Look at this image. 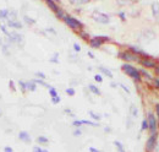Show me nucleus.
I'll use <instances>...</instances> for the list:
<instances>
[{
	"label": "nucleus",
	"mask_w": 159,
	"mask_h": 152,
	"mask_svg": "<svg viewBox=\"0 0 159 152\" xmlns=\"http://www.w3.org/2000/svg\"><path fill=\"white\" fill-rule=\"evenodd\" d=\"M121 69L125 71L126 75L131 76V77L134 79V80H136V81H140V80H141V74H140V71H138L136 68H134L132 65H130V64H124V65L121 66Z\"/></svg>",
	"instance_id": "obj_1"
},
{
	"label": "nucleus",
	"mask_w": 159,
	"mask_h": 152,
	"mask_svg": "<svg viewBox=\"0 0 159 152\" xmlns=\"http://www.w3.org/2000/svg\"><path fill=\"white\" fill-rule=\"evenodd\" d=\"M148 129L151 130V134H157V129H158V120L155 118V115L153 113H148Z\"/></svg>",
	"instance_id": "obj_2"
},
{
	"label": "nucleus",
	"mask_w": 159,
	"mask_h": 152,
	"mask_svg": "<svg viewBox=\"0 0 159 152\" xmlns=\"http://www.w3.org/2000/svg\"><path fill=\"white\" fill-rule=\"evenodd\" d=\"M157 148V134L152 135L146 144V152H153Z\"/></svg>",
	"instance_id": "obj_3"
},
{
	"label": "nucleus",
	"mask_w": 159,
	"mask_h": 152,
	"mask_svg": "<svg viewBox=\"0 0 159 152\" xmlns=\"http://www.w3.org/2000/svg\"><path fill=\"white\" fill-rule=\"evenodd\" d=\"M64 20H65L66 25H68L69 27H71V28H81L82 27V23L80 22L78 20L71 17V16H65Z\"/></svg>",
	"instance_id": "obj_4"
},
{
	"label": "nucleus",
	"mask_w": 159,
	"mask_h": 152,
	"mask_svg": "<svg viewBox=\"0 0 159 152\" xmlns=\"http://www.w3.org/2000/svg\"><path fill=\"white\" fill-rule=\"evenodd\" d=\"M93 19L100 23H108L110 21L109 16L105 14H102V12H96V14H93Z\"/></svg>",
	"instance_id": "obj_5"
},
{
	"label": "nucleus",
	"mask_w": 159,
	"mask_h": 152,
	"mask_svg": "<svg viewBox=\"0 0 159 152\" xmlns=\"http://www.w3.org/2000/svg\"><path fill=\"white\" fill-rule=\"evenodd\" d=\"M108 37H96L93 39H91V47L93 48H99L103 43V41H107Z\"/></svg>",
	"instance_id": "obj_6"
},
{
	"label": "nucleus",
	"mask_w": 159,
	"mask_h": 152,
	"mask_svg": "<svg viewBox=\"0 0 159 152\" xmlns=\"http://www.w3.org/2000/svg\"><path fill=\"white\" fill-rule=\"evenodd\" d=\"M140 63L144 68H155V61L151 58H143L140 60Z\"/></svg>",
	"instance_id": "obj_7"
},
{
	"label": "nucleus",
	"mask_w": 159,
	"mask_h": 152,
	"mask_svg": "<svg viewBox=\"0 0 159 152\" xmlns=\"http://www.w3.org/2000/svg\"><path fill=\"white\" fill-rule=\"evenodd\" d=\"M120 58L125 59L127 61H132V60H137V57L135 54H130V53H120Z\"/></svg>",
	"instance_id": "obj_8"
},
{
	"label": "nucleus",
	"mask_w": 159,
	"mask_h": 152,
	"mask_svg": "<svg viewBox=\"0 0 159 152\" xmlns=\"http://www.w3.org/2000/svg\"><path fill=\"white\" fill-rule=\"evenodd\" d=\"M152 12L157 20H159V1H154L152 4Z\"/></svg>",
	"instance_id": "obj_9"
},
{
	"label": "nucleus",
	"mask_w": 159,
	"mask_h": 152,
	"mask_svg": "<svg viewBox=\"0 0 159 152\" xmlns=\"http://www.w3.org/2000/svg\"><path fill=\"white\" fill-rule=\"evenodd\" d=\"M19 137L21 139V140H23L25 142H30L31 141V137H30V135L26 133V131H21L20 134H19Z\"/></svg>",
	"instance_id": "obj_10"
},
{
	"label": "nucleus",
	"mask_w": 159,
	"mask_h": 152,
	"mask_svg": "<svg viewBox=\"0 0 159 152\" xmlns=\"http://www.w3.org/2000/svg\"><path fill=\"white\" fill-rule=\"evenodd\" d=\"M9 37H10L14 42H19V43H20V42L22 41L21 34H17V33H10V36H9Z\"/></svg>",
	"instance_id": "obj_11"
},
{
	"label": "nucleus",
	"mask_w": 159,
	"mask_h": 152,
	"mask_svg": "<svg viewBox=\"0 0 159 152\" xmlns=\"http://www.w3.org/2000/svg\"><path fill=\"white\" fill-rule=\"evenodd\" d=\"M130 113H131V115L135 117V118L138 115V109H137V107H136L135 104H131V107H130Z\"/></svg>",
	"instance_id": "obj_12"
},
{
	"label": "nucleus",
	"mask_w": 159,
	"mask_h": 152,
	"mask_svg": "<svg viewBox=\"0 0 159 152\" xmlns=\"http://www.w3.org/2000/svg\"><path fill=\"white\" fill-rule=\"evenodd\" d=\"M47 5H48V6H49V7L51 9V10H54L55 12H56V11L59 10L58 5H56V4L54 3V1H51V0H47Z\"/></svg>",
	"instance_id": "obj_13"
},
{
	"label": "nucleus",
	"mask_w": 159,
	"mask_h": 152,
	"mask_svg": "<svg viewBox=\"0 0 159 152\" xmlns=\"http://www.w3.org/2000/svg\"><path fill=\"white\" fill-rule=\"evenodd\" d=\"M99 70L105 75V76H108V77H113V74L110 70H108L107 68H104V66H99Z\"/></svg>",
	"instance_id": "obj_14"
},
{
	"label": "nucleus",
	"mask_w": 159,
	"mask_h": 152,
	"mask_svg": "<svg viewBox=\"0 0 159 152\" xmlns=\"http://www.w3.org/2000/svg\"><path fill=\"white\" fill-rule=\"evenodd\" d=\"M9 25H10L11 27H14V28H21L22 27V25L19 21H12V20H10L9 21Z\"/></svg>",
	"instance_id": "obj_15"
},
{
	"label": "nucleus",
	"mask_w": 159,
	"mask_h": 152,
	"mask_svg": "<svg viewBox=\"0 0 159 152\" xmlns=\"http://www.w3.org/2000/svg\"><path fill=\"white\" fill-rule=\"evenodd\" d=\"M88 87H89V90H91L92 92H93L94 95H97V96H99V95H100V91L98 90V88H97V87H96L94 85H89Z\"/></svg>",
	"instance_id": "obj_16"
},
{
	"label": "nucleus",
	"mask_w": 159,
	"mask_h": 152,
	"mask_svg": "<svg viewBox=\"0 0 159 152\" xmlns=\"http://www.w3.org/2000/svg\"><path fill=\"white\" fill-rule=\"evenodd\" d=\"M7 15H9V10H7V9L0 10V19H6Z\"/></svg>",
	"instance_id": "obj_17"
},
{
	"label": "nucleus",
	"mask_w": 159,
	"mask_h": 152,
	"mask_svg": "<svg viewBox=\"0 0 159 152\" xmlns=\"http://www.w3.org/2000/svg\"><path fill=\"white\" fill-rule=\"evenodd\" d=\"M37 141H38L39 144L45 145V144H48V139H47V137H44V136H39V137L37 139Z\"/></svg>",
	"instance_id": "obj_18"
},
{
	"label": "nucleus",
	"mask_w": 159,
	"mask_h": 152,
	"mask_svg": "<svg viewBox=\"0 0 159 152\" xmlns=\"http://www.w3.org/2000/svg\"><path fill=\"white\" fill-rule=\"evenodd\" d=\"M140 74H141V75H143V76H146V77H147V79H153V76H152L149 72H147V71H146L144 69L140 70Z\"/></svg>",
	"instance_id": "obj_19"
},
{
	"label": "nucleus",
	"mask_w": 159,
	"mask_h": 152,
	"mask_svg": "<svg viewBox=\"0 0 159 152\" xmlns=\"http://www.w3.org/2000/svg\"><path fill=\"white\" fill-rule=\"evenodd\" d=\"M147 129H148V121H147V119H143L142 125H141V130H147Z\"/></svg>",
	"instance_id": "obj_20"
},
{
	"label": "nucleus",
	"mask_w": 159,
	"mask_h": 152,
	"mask_svg": "<svg viewBox=\"0 0 159 152\" xmlns=\"http://www.w3.org/2000/svg\"><path fill=\"white\" fill-rule=\"evenodd\" d=\"M88 0H72L71 4H77V5H82V4H87Z\"/></svg>",
	"instance_id": "obj_21"
},
{
	"label": "nucleus",
	"mask_w": 159,
	"mask_h": 152,
	"mask_svg": "<svg viewBox=\"0 0 159 152\" xmlns=\"http://www.w3.org/2000/svg\"><path fill=\"white\" fill-rule=\"evenodd\" d=\"M49 92H50V96H51V98L58 97V92H56V90H55V88L50 87V88H49Z\"/></svg>",
	"instance_id": "obj_22"
},
{
	"label": "nucleus",
	"mask_w": 159,
	"mask_h": 152,
	"mask_svg": "<svg viewBox=\"0 0 159 152\" xmlns=\"http://www.w3.org/2000/svg\"><path fill=\"white\" fill-rule=\"evenodd\" d=\"M114 145H115V146L119 148V152H125V151H124V147H123V145H121V142L115 141V142H114Z\"/></svg>",
	"instance_id": "obj_23"
},
{
	"label": "nucleus",
	"mask_w": 159,
	"mask_h": 152,
	"mask_svg": "<svg viewBox=\"0 0 159 152\" xmlns=\"http://www.w3.org/2000/svg\"><path fill=\"white\" fill-rule=\"evenodd\" d=\"M27 90H30V91H34V90H36L34 82H28V83H27Z\"/></svg>",
	"instance_id": "obj_24"
},
{
	"label": "nucleus",
	"mask_w": 159,
	"mask_h": 152,
	"mask_svg": "<svg viewBox=\"0 0 159 152\" xmlns=\"http://www.w3.org/2000/svg\"><path fill=\"white\" fill-rule=\"evenodd\" d=\"M89 115L93 118V119H96V120H99L100 119V115H98V114H96L94 112H89Z\"/></svg>",
	"instance_id": "obj_25"
},
{
	"label": "nucleus",
	"mask_w": 159,
	"mask_h": 152,
	"mask_svg": "<svg viewBox=\"0 0 159 152\" xmlns=\"http://www.w3.org/2000/svg\"><path fill=\"white\" fill-rule=\"evenodd\" d=\"M82 124H86V125H92V126H98V124L93 123V121H89V120H81Z\"/></svg>",
	"instance_id": "obj_26"
},
{
	"label": "nucleus",
	"mask_w": 159,
	"mask_h": 152,
	"mask_svg": "<svg viewBox=\"0 0 159 152\" xmlns=\"http://www.w3.org/2000/svg\"><path fill=\"white\" fill-rule=\"evenodd\" d=\"M56 16H58L59 19H64V17H65V14H64V12H62V11L59 9V10L56 11Z\"/></svg>",
	"instance_id": "obj_27"
},
{
	"label": "nucleus",
	"mask_w": 159,
	"mask_h": 152,
	"mask_svg": "<svg viewBox=\"0 0 159 152\" xmlns=\"http://www.w3.org/2000/svg\"><path fill=\"white\" fill-rule=\"evenodd\" d=\"M60 102V97L58 96V97H54V98H51V103L53 104H58Z\"/></svg>",
	"instance_id": "obj_28"
},
{
	"label": "nucleus",
	"mask_w": 159,
	"mask_h": 152,
	"mask_svg": "<svg viewBox=\"0 0 159 152\" xmlns=\"http://www.w3.org/2000/svg\"><path fill=\"white\" fill-rule=\"evenodd\" d=\"M0 30H1V31H3V32L6 34V36H10V32L6 30V27L4 26V25H1V26H0Z\"/></svg>",
	"instance_id": "obj_29"
},
{
	"label": "nucleus",
	"mask_w": 159,
	"mask_h": 152,
	"mask_svg": "<svg viewBox=\"0 0 159 152\" xmlns=\"http://www.w3.org/2000/svg\"><path fill=\"white\" fill-rule=\"evenodd\" d=\"M66 93H68L69 96H74L75 95V90H74V88H68V90H66Z\"/></svg>",
	"instance_id": "obj_30"
},
{
	"label": "nucleus",
	"mask_w": 159,
	"mask_h": 152,
	"mask_svg": "<svg viewBox=\"0 0 159 152\" xmlns=\"http://www.w3.org/2000/svg\"><path fill=\"white\" fill-rule=\"evenodd\" d=\"M20 85H21V88H22V91H26V90H27V83H25V82L20 81Z\"/></svg>",
	"instance_id": "obj_31"
},
{
	"label": "nucleus",
	"mask_w": 159,
	"mask_h": 152,
	"mask_svg": "<svg viewBox=\"0 0 159 152\" xmlns=\"http://www.w3.org/2000/svg\"><path fill=\"white\" fill-rule=\"evenodd\" d=\"M58 57H59V54H58V53H55V54H54V57H53V58L50 59V61H53V63H58Z\"/></svg>",
	"instance_id": "obj_32"
},
{
	"label": "nucleus",
	"mask_w": 159,
	"mask_h": 152,
	"mask_svg": "<svg viewBox=\"0 0 159 152\" xmlns=\"http://www.w3.org/2000/svg\"><path fill=\"white\" fill-rule=\"evenodd\" d=\"M94 80H96L97 82H102V81H103V77H102L100 75H96V76H94Z\"/></svg>",
	"instance_id": "obj_33"
},
{
	"label": "nucleus",
	"mask_w": 159,
	"mask_h": 152,
	"mask_svg": "<svg viewBox=\"0 0 159 152\" xmlns=\"http://www.w3.org/2000/svg\"><path fill=\"white\" fill-rule=\"evenodd\" d=\"M72 125H75V126H81V125H82V121H81V120H75V121L72 123Z\"/></svg>",
	"instance_id": "obj_34"
},
{
	"label": "nucleus",
	"mask_w": 159,
	"mask_h": 152,
	"mask_svg": "<svg viewBox=\"0 0 159 152\" xmlns=\"http://www.w3.org/2000/svg\"><path fill=\"white\" fill-rule=\"evenodd\" d=\"M74 49L76 50V52H80V50H81V47H80V44L75 43V44H74Z\"/></svg>",
	"instance_id": "obj_35"
},
{
	"label": "nucleus",
	"mask_w": 159,
	"mask_h": 152,
	"mask_svg": "<svg viewBox=\"0 0 159 152\" xmlns=\"http://www.w3.org/2000/svg\"><path fill=\"white\" fill-rule=\"evenodd\" d=\"M155 113H157V118H158V121H159V104L155 106Z\"/></svg>",
	"instance_id": "obj_36"
},
{
	"label": "nucleus",
	"mask_w": 159,
	"mask_h": 152,
	"mask_svg": "<svg viewBox=\"0 0 159 152\" xmlns=\"http://www.w3.org/2000/svg\"><path fill=\"white\" fill-rule=\"evenodd\" d=\"M36 75L38 76V77H41V79H44V77H45V75H44L43 72H37Z\"/></svg>",
	"instance_id": "obj_37"
},
{
	"label": "nucleus",
	"mask_w": 159,
	"mask_h": 152,
	"mask_svg": "<svg viewBox=\"0 0 159 152\" xmlns=\"http://www.w3.org/2000/svg\"><path fill=\"white\" fill-rule=\"evenodd\" d=\"M42 151H43V150H42L41 147H34V148H33V152H42Z\"/></svg>",
	"instance_id": "obj_38"
},
{
	"label": "nucleus",
	"mask_w": 159,
	"mask_h": 152,
	"mask_svg": "<svg viewBox=\"0 0 159 152\" xmlns=\"http://www.w3.org/2000/svg\"><path fill=\"white\" fill-rule=\"evenodd\" d=\"M36 82H38V83H41V85H43V86H47V87H48V85H47L45 82H43L42 80H36Z\"/></svg>",
	"instance_id": "obj_39"
},
{
	"label": "nucleus",
	"mask_w": 159,
	"mask_h": 152,
	"mask_svg": "<svg viewBox=\"0 0 159 152\" xmlns=\"http://www.w3.org/2000/svg\"><path fill=\"white\" fill-rule=\"evenodd\" d=\"M25 20H26V21H27V22H28V23H33V22H34V21H33V20H31V19H28V17H27V16H25Z\"/></svg>",
	"instance_id": "obj_40"
},
{
	"label": "nucleus",
	"mask_w": 159,
	"mask_h": 152,
	"mask_svg": "<svg viewBox=\"0 0 159 152\" xmlns=\"http://www.w3.org/2000/svg\"><path fill=\"white\" fill-rule=\"evenodd\" d=\"M74 135H75V136H80V135H81V130H76V131L74 133Z\"/></svg>",
	"instance_id": "obj_41"
},
{
	"label": "nucleus",
	"mask_w": 159,
	"mask_h": 152,
	"mask_svg": "<svg viewBox=\"0 0 159 152\" xmlns=\"http://www.w3.org/2000/svg\"><path fill=\"white\" fill-rule=\"evenodd\" d=\"M120 86H121V87H123V88H124V90H125V91H126V92H127V93H129V92H130V90H129V88H127V87H126V86H125V85H120Z\"/></svg>",
	"instance_id": "obj_42"
},
{
	"label": "nucleus",
	"mask_w": 159,
	"mask_h": 152,
	"mask_svg": "<svg viewBox=\"0 0 159 152\" xmlns=\"http://www.w3.org/2000/svg\"><path fill=\"white\" fill-rule=\"evenodd\" d=\"M4 151H5V152H12V148H11V147H5Z\"/></svg>",
	"instance_id": "obj_43"
},
{
	"label": "nucleus",
	"mask_w": 159,
	"mask_h": 152,
	"mask_svg": "<svg viewBox=\"0 0 159 152\" xmlns=\"http://www.w3.org/2000/svg\"><path fill=\"white\" fill-rule=\"evenodd\" d=\"M89 152H100V151H98V150H96L94 147H91V148H89Z\"/></svg>",
	"instance_id": "obj_44"
},
{
	"label": "nucleus",
	"mask_w": 159,
	"mask_h": 152,
	"mask_svg": "<svg viewBox=\"0 0 159 152\" xmlns=\"http://www.w3.org/2000/svg\"><path fill=\"white\" fill-rule=\"evenodd\" d=\"M154 83H155V86L159 88V79H155V80H154Z\"/></svg>",
	"instance_id": "obj_45"
},
{
	"label": "nucleus",
	"mask_w": 159,
	"mask_h": 152,
	"mask_svg": "<svg viewBox=\"0 0 159 152\" xmlns=\"http://www.w3.org/2000/svg\"><path fill=\"white\" fill-rule=\"evenodd\" d=\"M120 19L121 20H125V14H124V12H120Z\"/></svg>",
	"instance_id": "obj_46"
},
{
	"label": "nucleus",
	"mask_w": 159,
	"mask_h": 152,
	"mask_svg": "<svg viewBox=\"0 0 159 152\" xmlns=\"http://www.w3.org/2000/svg\"><path fill=\"white\" fill-rule=\"evenodd\" d=\"M10 87H11V88H12V90H14V91H15V86H14V85H12V81H10Z\"/></svg>",
	"instance_id": "obj_47"
},
{
	"label": "nucleus",
	"mask_w": 159,
	"mask_h": 152,
	"mask_svg": "<svg viewBox=\"0 0 159 152\" xmlns=\"http://www.w3.org/2000/svg\"><path fill=\"white\" fill-rule=\"evenodd\" d=\"M88 55H89V58H92V59H93V58H94L93 53H91V52H88Z\"/></svg>",
	"instance_id": "obj_48"
},
{
	"label": "nucleus",
	"mask_w": 159,
	"mask_h": 152,
	"mask_svg": "<svg viewBox=\"0 0 159 152\" xmlns=\"http://www.w3.org/2000/svg\"><path fill=\"white\" fill-rule=\"evenodd\" d=\"M155 71H157V75H159V66H157V69H155Z\"/></svg>",
	"instance_id": "obj_49"
},
{
	"label": "nucleus",
	"mask_w": 159,
	"mask_h": 152,
	"mask_svg": "<svg viewBox=\"0 0 159 152\" xmlns=\"http://www.w3.org/2000/svg\"><path fill=\"white\" fill-rule=\"evenodd\" d=\"M155 150H157V152H159V144H157V148Z\"/></svg>",
	"instance_id": "obj_50"
},
{
	"label": "nucleus",
	"mask_w": 159,
	"mask_h": 152,
	"mask_svg": "<svg viewBox=\"0 0 159 152\" xmlns=\"http://www.w3.org/2000/svg\"><path fill=\"white\" fill-rule=\"evenodd\" d=\"M42 152H48V151H47V150H43V151H42Z\"/></svg>",
	"instance_id": "obj_51"
}]
</instances>
